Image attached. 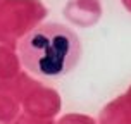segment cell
<instances>
[{"mask_svg": "<svg viewBox=\"0 0 131 124\" xmlns=\"http://www.w3.org/2000/svg\"><path fill=\"white\" fill-rule=\"evenodd\" d=\"M79 55V38L62 24H41L35 28L19 45L23 65L43 79L66 76L78 64Z\"/></svg>", "mask_w": 131, "mask_h": 124, "instance_id": "obj_1", "label": "cell"}]
</instances>
